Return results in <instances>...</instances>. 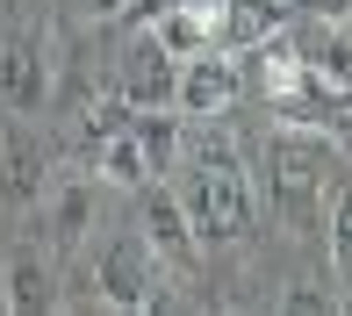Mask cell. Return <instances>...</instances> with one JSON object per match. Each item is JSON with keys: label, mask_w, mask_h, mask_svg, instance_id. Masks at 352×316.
I'll return each mask as SVG.
<instances>
[{"label": "cell", "mask_w": 352, "mask_h": 316, "mask_svg": "<svg viewBox=\"0 0 352 316\" xmlns=\"http://www.w3.org/2000/svg\"><path fill=\"white\" fill-rule=\"evenodd\" d=\"M180 158H187V187H180V209L195 223L201 245H237L252 230V166L237 151L230 130H201V137H180Z\"/></svg>", "instance_id": "1"}, {"label": "cell", "mask_w": 352, "mask_h": 316, "mask_svg": "<svg viewBox=\"0 0 352 316\" xmlns=\"http://www.w3.org/2000/svg\"><path fill=\"white\" fill-rule=\"evenodd\" d=\"M259 166H266V201H274V216H280L287 230H316L324 187L345 172V158H338V137H316V130H287V122H274Z\"/></svg>", "instance_id": "2"}, {"label": "cell", "mask_w": 352, "mask_h": 316, "mask_svg": "<svg viewBox=\"0 0 352 316\" xmlns=\"http://www.w3.org/2000/svg\"><path fill=\"white\" fill-rule=\"evenodd\" d=\"M94 302H108V309H158L166 302V266L151 259V245L137 230L108 237L94 251Z\"/></svg>", "instance_id": "3"}, {"label": "cell", "mask_w": 352, "mask_h": 316, "mask_svg": "<svg viewBox=\"0 0 352 316\" xmlns=\"http://www.w3.org/2000/svg\"><path fill=\"white\" fill-rule=\"evenodd\" d=\"M144 194V209H137V237L151 245V259L166 266V273H180V280H195L201 273V237H195V223H187V209H180V194L173 187H158V180H144L137 187Z\"/></svg>", "instance_id": "4"}, {"label": "cell", "mask_w": 352, "mask_h": 316, "mask_svg": "<svg viewBox=\"0 0 352 316\" xmlns=\"http://www.w3.org/2000/svg\"><path fill=\"white\" fill-rule=\"evenodd\" d=\"M237 93H245V79H237L230 51H195L173 72V108H180L187 122H223L237 108Z\"/></svg>", "instance_id": "5"}, {"label": "cell", "mask_w": 352, "mask_h": 316, "mask_svg": "<svg viewBox=\"0 0 352 316\" xmlns=\"http://www.w3.org/2000/svg\"><path fill=\"white\" fill-rule=\"evenodd\" d=\"M0 108L8 115H43L51 108V58H43L36 36L0 43Z\"/></svg>", "instance_id": "6"}, {"label": "cell", "mask_w": 352, "mask_h": 316, "mask_svg": "<svg viewBox=\"0 0 352 316\" xmlns=\"http://www.w3.org/2000/svg\"><path fill=\"white\" fill-rule=\"evenodd\" d=\"M173 72H180V58L166 51V43L151 36V29H137L130 51H122V72H116V93L130 108H173Z\"/></svg>", "instance_id": "7"}, {"label": "cell", "mask_w": 352, "mask_h": 316, "mask_svg": "<svg viewBox=\"0 0 352 316\" xmlns=\"http://www.w3.org/2000/svg\"><path fill=\"white\" fill-rule=\"evenodd\" d=\"M0 309H14V316L58 309V259L43 245H14L8 251V266H0Z\"/></svg>", "instance_id": "8"}, {"label": "cell", "mask_w": 352, "mask_h": 316, "mask_svg": "<svg viewBox=\"0 0 352 316\" xmlns=\"http://www.w3.org/2000/svg\"><path fill=\"white\" fill-rule=\"evenodd\" d=\"M36 201H43V223H51V245H87V237H94V180H87V172L43 187Z\"/></svg>", "instance_id": "9"}, {"label": "cell", "mask_w": 352, "mask_h": 316, "mask_svg": "<svg viewBox=\"0 0 352 316\" xmlns=\"http://www.w3.org/2000/svg\"><path fill=\"white\" fill-rule=\"evenodd\" d=\"M216 51H252V43H266V36H274V29H280V0H216Z\"/></svg>", "instance_id": "10"}, {"label": "cell", "mask_w": 352, "mask_h": 316, "mask_svg": "<svg viewBox=\"0 0 352 316\" xmlns=\"http://www.w3.org/2000/svg\"><path fill=\"white\" fill-rule=\"evenodd\" d=\"M130 137H137V151L151 158V172H166V166H180L187 115L180 108H130Z\"/></svg>", "instance_id": "11"}, {"label": "cell", "mask_w": 352, "mask_h": 316, "mask_svg": "<svg viewBox=\"0 0 352 316\" xmlns=\"http://www.w3.org/2000/svg\"><path fill=\"white\" fill-rule=\"evenodd\" d=\"M94 180L101 187H144V180H158V172H151V158L137 151V137L116 130V137H101V151H94Z\"/></svg>", "instance_id": "12"}, {"label": "cell", "mask_w": 352, "mask_h": 316, "mask_svg": "<svg viewBox=\"0 0 352 316\" xmlns=\"http://www.w3.org/2000/svg\"><path fill=\"white\" fill-rule=\"evenodd\" d=\"M79 130H87V144H101V137L130 130V101L116 93V79H108V87H87V93H79Z\"/></svg>", "instance_id": "13"}, {"label": "cell", "mask_w": 352, "mask_h": 316, "mask_svg": "<svg viewBox=\"0 0 352 316\" xmlns=\"http://www.w3.org/2000/svg\"><path fill=\"white\" fill-rule=\"evenodd\" d=\"M280 309H338V288H331V295H324V288H287Z\"/></svg>", "instance_id": "14"}, {"label": "cell", "mask_w": 352, "mask_h": 316, "mask_svg": "<svg viewBox=\"0 0 352 316\" xmlns=\"http://www.w3.org/2000/svg\"><path fill=\"white\" fill-rule=\"evenodd\" d=\"M87 8H94V14H122L130 0H87Z\"/></svg>", "instance_id": "15"}, {"label": "cell", "mask_w": 352, "mask_h": 316, "mask_svg": "<svg viewBox=\"0 0 352 316\" xmlns=\"http://www.w3.org/2000/svg\"><path fill=\"white\" fill-rule=\"evenodd\" d=\"M280 8H295V0H280Z\"/></svg>", "instance_id": "16"}]
</instances>
